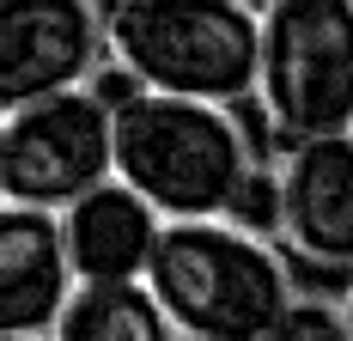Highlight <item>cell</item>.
Here are the masks:
<instances>
[{
  "label": "cell",
  "mask_w": 353,
  "mask_h": 341,
  "mask_svg": "<svg viewBox=\"0 0 353 341\" xmlns=\"http://www.w3.org/2000/svg\"><path fill=\"white\" fill-rule=\"evenodd\" d=\"M49 341H176V329L165 323L146 280H134V286H73Z\"/></svg>",
  "instance_id": "30bf717a"
},
{
  "label": "cell",
  "mask_w": 353,
  "mask_h": 341,
  "mask_svg": "<svg viewBox=\"0 0 353 341\" xmlns=\"http://www.w3.org/2000/svg\"><path fill=\"white\" fill-rule=\"evenodd\" d=\"M55 220H61L73 286H134V280H146V262H152L159 232H165V220L116 177L98 183L92 195H79Z\"/></svg>",
  "instance_id": "9c48e42d"
},
{
  "label": "cell",
  "mask_w": 353,
  "mask_h": 341,
  "mask_svg": "<svg viewBox=\"0 0 353 341\" xmlns=\"http://www.w3.org/2000/svg\"><path fill=\"white\" fill-rule=\"evenodd\" d=\"M73 299V269L61 220L0 202V341L55 335Z\"/></svg>",
  "instance_id": "ba28073f"
},
{
  "label": "cell",
  "mask_w": 353,
  "mask_h": 341,
  "mask_svg": "<svg viewBox=\"0 0 353 341\" xmlns=\"http://www.w3.org/2000/svg\"><path fill=\"white\" fill-rule=\"evenodd\" d=\"M25 341H49V335H25Z\"/></svg>",
  "instance_id": "9a60e30c"
},
{
  "label": "cell",
  "mask_w": 353,
  "mask_h": 341,
  "mask_svg": "<svg viewBox=\"0 0 353 341\" xmlns=\"http://www.w3.org/2000/svg\"><path fill=\"white\" fill-rule=\"evenodd\" d=\"M281 177V250L305 269L353 280V135L299 140L274 153Z\"/></svg>",
  "instance_id": "52a82bcc"
},
{
  "label": "cell",
  "mask_w": 353,
  "mask_h": 341,
  "mask_svg": "<svg viewBox=\"0 0 353 341\" xmlns=\"http://www.w3.org/2000/svg\"><path fill=\"white\" fill-rule=\"evenodd\" d=\"M341 311H347V329H353V280H347V293H341Z\"/></svg>",
  "instance_id": "5bb4252c"
},
{
  "label": "cell",
  "mask_w": 353,
  "mask_h": 341,
  "mask_svg": "<svg viewBox=\"0 0 353 341\" xmlns=\"http://www.w3.org/2000/svg\"><path fill=\"white\" fill-rule=\"evenodd\" d=\"M225 220L244 226L250 238H281V177H274V159H262L244 177V189H238V202H232Z\"/></svg>",
  "instance_id": "7c38bea8"
},
{
  "label": "cell",
  "mask_w": 353,
  "mask_h": 341,
  "mask_svg": "<svg viewBox=\"0 0 353 341\" xmlns=\"http://www.w3.org/2000/svg\"><path fill=\"white\" fill-rule=\"evenodd\" d=\"M268 341H353V329H347L341 299H329V293H305V286H299Z\"/></svg>",
  "instance_id": "8fae6325"
},
{
  "label": "cell",
  "mask_w": 353,
  "mask_h": 341,
  "mask_svg": "<svg viewBox=\"0 0 353 341\" xmlns=\"http://www.w3.org/2000/svg\"><path fill=\"white\" fill-rule=\"evenodd\" d=\"M116 177V116L92 92H61L19 116H0V202L68 213Z\"/></svg>",
  "instance_id": "5b68a950"
},
{
  "label": "cell",
  "mask_w": 353,
  "mask_h": 341,
  "mask_svg": "<svg viewBox=\"0 0 353 341\" xmlns=\"http://www.w3.org/2000/svg\"><path fill=\"white\" fill-rule=\"evenodd\" d=\"M146 293L176 341H268L299 274L274 238H250L232 220H183L159 232Z\"/></svg>",
  "instance_id": "6da1fadb"
},
{
  "label": "cell",
  "mask_w": 353,
  "mask_h": 341,
  "mask_svg": "<svg viewBox=\"0 0 353 341\" xmlns=\"http://www.w3.org/2000/svg\"><path fill=\"white\" fill-rule=\"evenodd\" d=\"M85 92H92V98L104 104L110 116H116L122 104H134V98H141V86H134V73H122L116 61H104V68L92 73V86H85Z\"/></svg>",
  "instance_id": "4fadbf2b"
},
{
  "label": "cell",
  "mask_w": 353,
  "mask_h": 341,
  "mask_svg": "<svg viewBox=\"0 0 353 341\" xmlns=\"http://www.w3.org/2000/svg\"><path fill=\"white\" fill-rule=\"evenodd\" d=\"M250 104L281 146L353 135V0H262Z\"/></svg>",
  "instance_id": "277c9868"
},
{
  "label": "cell",
  "mask_w": 353,
  "mask_h": 341,
  "mask_svg": "<svg viewBox=\"0 0 353 341\" xmlns=\"http://www.w3.org/2000/svg\"><path fill=\"white\" fill-rule=\"evenodd\" d=\"M256 165L262 153L244 110L152 92L116 110V183H128L165 226L225 220Z\"/></svg>",
  "instance_id": "7a4b0ae2"
},
{
  "label": "cell",
  "mask_w": 353,
  "mask_h": 341,
  "mask_svg": "<svg viewBox=\"0 0 353 341\" xmlns=\"http://www.w3.org/2000/svg\"><path fill=\"white\" fill-rule=\"evenodd\" d=\"M104 49L152 98L238 110L256 98L262 6L256 0H110Z\"/></svg>",
  "instance_id": "3957f363"
},
{
  "label": "cell",
  "mask_w": 353,
  "mask_h": 341,
  "mask_svg": "<svg viewBox=\"0 0 353 341\" xmlns=\"http://www.w3.org/2000/svg\"><path fill=\"white\" fill-rule=\"evenodd\" d=\"M104 61L98 0H0V116L85 92Z\"/></svg>",
  "instance_id": "8992f818"
}]
</instances>
